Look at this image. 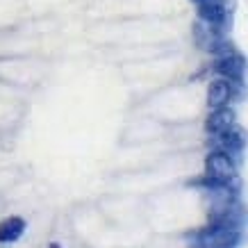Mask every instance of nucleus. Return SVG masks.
Instances as JSON below:
<instances>
[{
    "label": "nucleus",
    "mask_w": 248,
    "mask_h": 248,
    "mask_svg": "<svg viewBox=\"0 0 248 248\" xmlns=\"http://www.w3.org/2000/svg\"><path fill=\"white\" fill-rule=\"evenodd\" d=\"M196 244L210 248H237L241 244V228L223 226V223H210L201 232L194 234Z\"/></svg>",
    "instance_id": "nucleus-1"
},
{
    "label": "nucleus",
    "mask_w": 248,
    "mask_h": 248,
    "mask_svg": "<svg viewBox=\"0 0 248 248\" xmlns=\"http://www.w3.org/2000/svg\"><path fill=\"white\" fill-rule=\"evenodd\" d=\"M244 146H246V132H244L241 128H237V125L223 130V132L212 135V148L230 155V157L234 159V164H239V157H241Z\"/></svg>",
    "instance_id": "nucleus-2"
},
{
    "label": "nucleus",
    "mask_w": 248,
    "mask_h": 248,
    "mask_svg": "<svg viewBox=\"0 0 248 248\" xmlns=\"http://www.w3.org/2000/svg\"><path fill=\"white\" fill-rule=\"evenodd\" d=\"M214 73H218L223 80H230V82H241L244 73H246V60L239 53L228 55V57H217Z\"/></svg>",
    "instance_id": "nucleus-3"
},
{
    "label": "nucleus",
    "mask_w": 248,
    "mask_h": 248,
    "mask_svg": "<svg viewBox=\"0 0 248 248\" xmlns=\"http://www.w3.org/2000/svg\"><path fill=\"white\" fill-rule=\"evenodd\" d=\"M207 173L214 175V178H221V180H228V178H234L237 175V164L230 155L221 151H212L207 155Z\"/></svg>",
    "instance_id": "nucleus-4"
},
{
    "label": "nucleus",
    "mask_w": 248,
    "mask_h": 248,
    "mask_svg": "<svg viewBox=\"0 0 248 248\" xmlns=\"http://www.w3.org/2000/svg\"><path fill=\"white\" fill-rule=\"evenodd\" d=\"M198 18L207 25H217L223 28L228 18V7L226 0H212V2H201L198 5Z\"/></svg>",
    "instance_id": "nucleus-5"
},
{
    "label": "nucleus",
    "mask_w": 248,
    "mask_h": 248,
    "mask_svg": "<svg viewBox=\"0 0 248 248\" xmlns=\"http://www.w3.org/2000/svg\"><path fill=\"white\" fill-rule=\"evenodd\" d=\"M234 119H237V114H234L232 107H217V109H212V114L207 116V132H212V135H217V132H223V130L232 128L234 125Z\"/></svg>",
    "instance_id": "nucleus-6"
},
{
    "label": "nucleus",
    "mask_w": 248,
    "mask_h": 248,
    "mask_svg": "<svg viewBox=\"0 0 248 248\" xmlns=\"http://www.w3.org/2000/svg\"><path fill=\"white\" fill-rule=\"evenodd\" d=\"M230 100H232V84H230V80H223V78L212 80L210 89H207V103H210L212 109L228 105Z\"/></svg>",
    "instance_id": "nucleus-7"
},
{
    "label": "nucleus",
    "mask_w": 248,
    "mask_h": 248,
    "mask_svg": "<svg viewBox=\"0 0 248 248\" xmlns=\"http://www.w3.org/2000/svg\"><path fill=\"white\" fill-rule=\"evenodd\" d=\"M25 232V221L21 217H9L0 221V244H12Z\"/></svg>",
    "instance_id": "nucleus-8"
},
{
    "label": "nucleus",
    "mask_w": 248,
    "mask_h": 248,
    "mask_svg": "<svg viewBox=\"0 0 248 248\" xmlns=\"http://www.w3.org/2000/svg\"><path fill=\"white\" fill-rule=\"evenodd\" d=\"M194 2H198V5H201V2H212V0H194Z\"/></svg>",
    "instance_id": "nucleus-9"
},
{
    "label": "nucleus",
    "mask_w": 248,
    "mask_h": 248,
    "mask_svg": "<svg viewBox=\"0 0 248 248\" xmlns=\"http://www.w3.org/2000/svg\"><path fill=\"white\" fill-rule=\"evenodd\" d=\"M50 248H62V246H60V244H50Z\"/></svg>",
    "instance_id": "nucleus-10"
}]
</instances>
